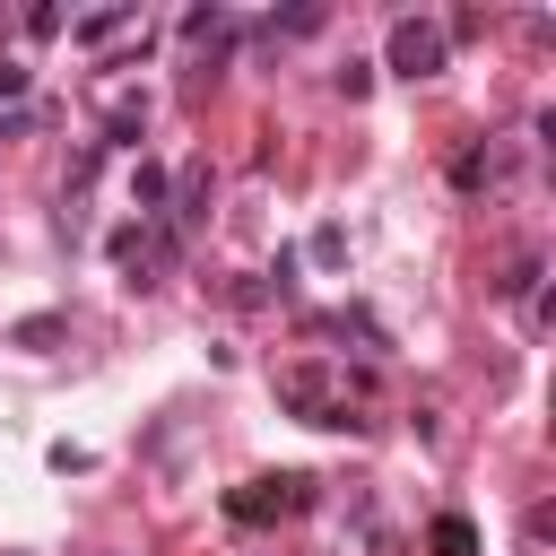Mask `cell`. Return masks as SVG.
Segmentation results:
<instances>
[{
	"label": "cell",
	"instance_id": "obj_4",
	"mask_svg": "<svg viewBox=\"0 0 556 556\" xmlns=\"http://www.w3.org/2000/svg\"><path fill=\"white\" fill-rule=\"evenodd\" d=\"M0 96H26V61H0Z\"/></svg>",
	"mask_w": 556,
	"mask_h": 556
},
{
	"label": "cell",
	"instance_id": "obj_3",
	"mask_svg": "<svg viewBox=\"0 0 556 556\" xmlns=\"http://www.w3.org/2000/svg\"><path fill=\"white\" fill-rule=\"evenodd\" d=\"M122 26H130V9H104V17H87V26H78V43H104V35H122Z\"/></svg>",
	"mask_w": 556,
	"mask_h": 556
},
{
	"label": "cell",
	"instance_id": "obj_2",
	"mask_svg": "<svg viewBox=\"0 0 556 556\" xmlns=\"http://www.w3.org/2000/svg\"><path fill=\"white\" fill-rule=\"evenodd\" d=\"M434 556H478V530H469L460 513H443V521H434Z\"/></svg>",
	"mask_w": 556,
	"mask_h": 556
},
{
	"label": "cell",
	"instance_id": "obj_1",
	"mask_svg": "<svg viewBox=\"0 0 556 556\" xmlns=\"http://www.w3.org/2000/svg\"><path fill=\"white\" fill-rule=\"evenodd\" d=\"M391 70L400 78H434L443 70V26L434 17H400L391 26Z\"/></svg>",
	"mask_w": 556,
	"mask_h": 556
}]
</instances>
